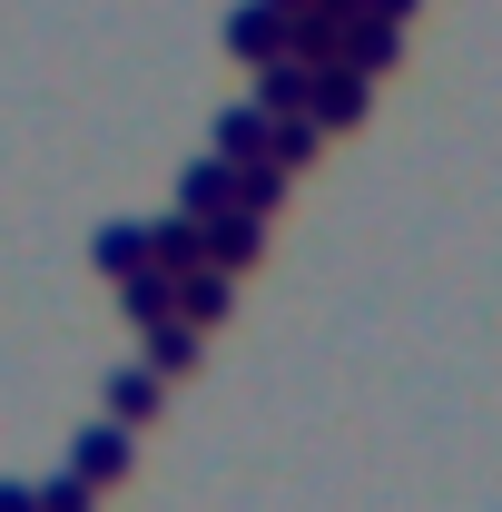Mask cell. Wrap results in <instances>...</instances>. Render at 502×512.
<instances>
[{
	"label": "cell",
	"instance_id": "cell-4",
	"mask_svg": "<svg viewBox=\"0 0 502 512\" xmlns=\"http://www.w3.org/2000/svg\"><path fill=\"white\" fill-rule=\"evenodd\" d=\"M79 463H89V473H119L128 453H119V434H89V444H79Z\"/></svg>",
	"mask_w": 502,
	"mask_h": 512
},
{
	"label": "cell",
	"instance_id": "cell-5",
	"mask_svg": "<svg viewBox=\"0 0 502 512\" xmlns=\"http://www.w3.org/2000/svg\"><path fill=\"white\" fill-rule=\"evenodd\" d=\"M0 512H30V493H0Z\"/></svg>",
	"mask_w": 502,
	"mask_h": 512
},
{
	"label": "cell",
	"instance_id": "cell-3",
	"mask_svg": "<svg viewBox=\"0 0 502 512\" xmlns=\"http://www.w3.org/2000/svg\"><path fill=\"white\" fill-rule=\"evenodd\" d=\"M138 247H148V237H138V227H119V237H99V266H119V276H128V266H138Z\"/></svg>",
	"mask_w": 502,
	"mask_h": 512
},
{
	"label": "cell",
	"instance_id": "cell-1",
	"mask_svg": "<svg viewBox=\"0 0 502 512\" xmlns=\"http://www.w3.org/2000/svg\"><path fill=\"white\" fill-rule=\"evenodd\" d=\"M315 109H325V128L365 119V79H355V69H335V79H315Z\"/></svg>",
	"mask_w": 502,
	"mask_h": 512
},
{
	"label": "cell",
	"instance_id": "cell-2",
	"mask_svg": "<svg viewBox=\"0 0 502 512\" xmlns=\"http://www.w3.org/2000/svg\"><path fill=\"white\" fill-rule=\"evenodd\" d=\"M276 40H286L276 10H247V20H237V50H247V60H256V50H276Z\"/></svg>",
	"mask_w": 502,
	"mask_h": 512
}]
</instances>
